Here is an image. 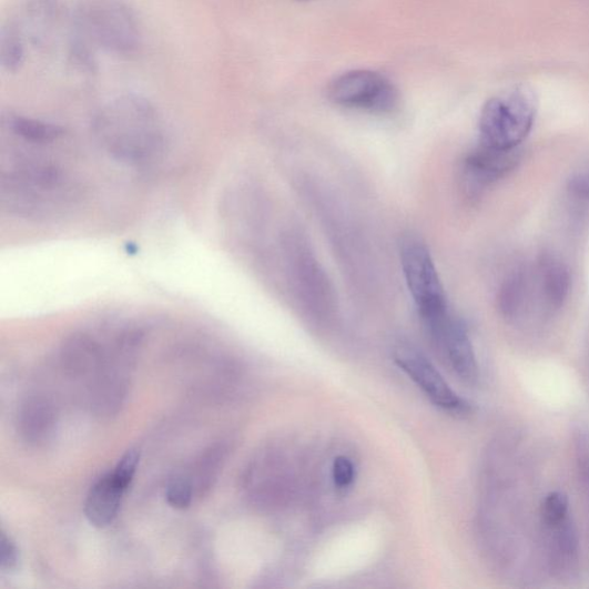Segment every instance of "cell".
Masks as SVG:
<instances>
[{
  "mask_svg": "<svg viewBox=\"0 0 589 589\" xmlns=\"http://www.w3.org/2000/svg\"><path fill=\"white\" fill-rule=\"evenodd\" d=\"M92 130L110 156L133 166L156 161L165 145L159 112L149 101L134 95L106 104L92 122Z\"/></svg>",
  "mask_w": 589,
  "mask_h": 589,
  "instance_id": "1",
  "label": "cell"
},
{
  "mask_svg": "<svg viewBox=\"0 0 589 589\" xmlns=\"http://www.w3.org/2000/svg\"><path fill=\"white\" fill-rule=\"evenodd\" d=\"M69 182L50 162L23 158L2 175V201L10 211L34 216L58 207L70 194Z\"/></svg>",
  "mask_w": 589,
  "mask_h": 589,
  "instance_id": "2",
  "label": "cell"
},
{
  "mask_svg": "<svg viewBox=\"0 0 589 589\" xmlns=\"http://www.w3.org/2000/svg\"><path fill=\"white\" fill-rule=\"evenodd\" d=\"M536 114L535 95L524 87L489 100L479 119V145L499 150L517 149L532 131Z\"/></svg>",
  "mask_w": 589,
  "mask_h": 589,
  "instance_id": "3",
  "label": "cell"
},
{
  "mask_svg": "<svg viewBox=\"0 0 589 589\" xmlns=\"http://www.w3.org/2000/svg\"><path fill=\"white\" fill-rule=\"evenodd\" d=\"M399 260L407 287L424 325L449 314L445 290L427 245L416 236L403 238Z\"/></svg>",
  "mask_w": 589,
  "mask_h": 589,
  "instance_id": "4",
  "label": "cell"
},
{
  "mask_svg": "<svg viewBox=\"0 0 589 589\" xmlns=\"http://www.w3.org/2000/svg\"><path fill=\"white\" fill-rule=\"evenodd\" d=\"M285 247L291 282L298 301L308 312L327 316L334 308V292L312 247L298 234L288 235Z\"/></svg>",
  "mask_w": 589,
  "mask_h": 589,
  "instance_id": "5",
  "label": "cell"
},
{
  "mask_svg": "<svg viewBox=\"0 0 589 589\" xmlns=\"http://www.w3.org/2000/svg\"><path fill=\"white\" fill-rule=\"evenodd\" d=\"M84 38L120 55H131L141 43L139 22L134 13L118 2L91 7L80 18Z\"/></svg>",
  "mask_w": 589,
  "mask_h": 589,
  "instance_id": "6",
  "label": "cell"
},
{
  "mask_svg": "<svg viewBox=\"0 0 589 589\" xmlns=\"http://www.w3.org/2000/svg\"><path fill=\"white\" fill-rule=\"evenodd\" d=\"M328 100L341 108L388 114L399 102L398 91L384 75L353 71L337 77L327 89Z\"/></svg>",
  "mask_w": 589,
  "mask_h": 589,
  "instance_id": "7",
  "label": "cell"
},
{
  "mask_svg": "<svg viewBox=\"0 0 589 589\" xmlns=\"http://www.w3.org/2000/svg\"><path fill=\"white\" fill-rule=\"evenodd\" d=\"M396 365L430 399L433 405L450 413H468L470 405L447 384L440 372L418 349L400 345L394 352Z\"/></svg>",
  "mask_w": 589,
  "mask_h": 589,
  "instance_id": "8",
  "label": "cell"
},
{
  "mask_svg": "<svg viewBox=\"0 0 589 589\" xmlns=\"http://www.w3.org/2000/svg\"><path fill=\"white\" fill-rule=\"evenodd\" d=\"M520 163V150H499L479 145L460 167L463 191L471 200L480 197L495 182L507 176Z\"/></svg>",
  "mask_w": 589,
  "mask_h": 589,
  "instance_id": "9",
  "label": "cell"
},
{
  "mask_svg": "<svg viewBox=\"0 0 589 589\" xmlns=\"http://www.w3.org/2000/svg\"><path fill=\"white\" fill-rule=\"evenodd\" d=\"M427 332L455 374L464 382L475 383L479 376V367L467 327L449 315L438 325L427 328Z\"/></svg>",
  "mask_w": 589,
  "mask_h": 589,
  "instance_id": "10",
  "label": "cell"
},
{
  "mask_svg": "<svg viewBox=\"0 0 589 589\" xmlns=\"http://www.w3.org/2000/svg\"><path fill=\"white\" fill-rule=\"evenodd\" d=\"M128 489L113 473L102 477L87 496L84 514L89 522L100 529L111 525L119 514Z\"/></svg>",
  "mask_w": 589,
  "mask_h": 589,
  "instance_id": "11",
  "label": "cell"
},
{
  "mask_svg": "<svg viewBox=\"0 0 589 589\" xmlns=\"http://www.w3.org/2000/svg\"><path fill=\"white\" fill-rule=\"evenodd\" d=\"M104 352L98 339L88 334H75L61 348V363L75 377L97 374L103 369Z\"/></svg>",
  "mask_w": 589,
  "mask_h": 589,
  "instance_id": "12",
  "label": "cell"
},
{
  "mask_svg": "<svg viewBox=\"0 0 589 589\" xmlns=\"http://www.w3.org/2000/svg\"><path fill=\"white\" fill-rule=\"evenodd\" d=\"M18 425L28 444L40 446L48 443L55 426V413L51 403L41 396L30 397L22 405Z\"/></svg>",
  "mask_w": 589,
  "mask_h": 589,
  "instance_id": "13",
  "label": "cell"
},
{
  "mask_svg": "<svg viewBox=\"0 0 589 589\" xmlns=\"http://www.w3.org/2000/svg\"><path fill=\"white\" fill-rule=\"evenodd\" d=\"M541 290L546 303L551 308H560L571 290L569 268L560 260L546 255L540 261Z\"/></svg>",
  "mask_w": 589,
  "mask_h": 589,
  "instance_id": "14",
  "label": "cell"
},
{
  "mask_svg": "<svg viewBox=\"0 0 589 589\" xmlns=\"http://www.w3.org/2000/svg\"><path fill=\"white\" fill-rule=\"evenodd\" d=\"M10 129L22 141L35 145L51 144L64 135V130L54 123L21 115L10 119Z\"/></svg>",
  "mask_w": 589,
  "mask_h": 589,
  "instance_id": "15",
  "label": "cell"
},
{
  "mask_svg": "<svg viewBox=\"0 0 589 589\" xmlns=\"http://www.w3.org/2000/svg\"><path fill=\"white\" fill-rule=\"evenodd\" d=\"M526 295V278L521 271L511 273L502 284L498 302L501 314L508 318H515L524 305Z\"/></svg>",
  "mask_w": 589,
  "mask_h": 589,
  "instance_id": "16",
  "label": "cell"
},
{
  "mask_svg": "<svg viewBox=\"0 0 589 589\" xmlns=\"http://www.w3.org/2000/svg\"><path fill=\"white\" fill-rule=\"evenodd\" d=\"M24 58L23 43L19 30L12 26L3 27L0 33V63L9 72H17Z\"/></svg>",
  "mask_w": 589,
  "mask_h": 589,
  "instance_id": "17",
  "label": "cell"
},
{
  "mask_svg": "<svg viewBox=\"0 0 589 589\" xmlns=\"http://www.w3.org/2000/svg\"><path fill=\"white\" fill-rule=\"evenodd\" d=\"M541 517L548 530L565 522L569 518L568 496L562 491L548 494L542 502Z\"/></svg>",
  "mask_w": 589,
  "mask_h": 589,
  "instance_id": "18",
  "label": "cell"
},
{
  "mask_svg": "<svg viewBox=\"0 0 589 589\" xmlns=\"http://www.w3.org/2000/svg\"><path fill=\"white\" fill-rule=\"evenodd\" d=\"M194 499L193 484L185 479H175L166 488L167 504L179 510L191 507Z\"/></svg>",
  "mask_w": 589,
  "mask_h": 589,
  "instance_id": "19",
  "label": "cell"
},
{
  "mask_svg": "<svg viewBox=\"0 0 589 589\" xmlns=\"http://www.w3.org/2000/svg\"><path fill=\"white\" fill-rule=\"evenodd\" d=\"M140 463V454L136 450H129L121 457L113 475L128 488L131 486Z\"/></svg>",
  "mask_w": 589,
  "mask_h": 589,
  "instance_id": "20",
  "label": "cell"
},
{
  "mask_svg": "<svg viewBox=\"0 0 589 589\" xmlns=\"http://www.w3.org/2000/svg\"><path fill=\"white\" fill-rule=\"evenodd\" d=\"M19 561L18 547L6 532H2V536H0V570L6 573L13 572L18 569Z\"/></svg>",
  "mask_w": 589,
  "mask_h": 589,
  "instance_id": "21",
  "label": "cell"
},
{
  "mask_svg": "<svg viewBox=\"0 0 589 589\" xmlns=\"http://www.w3.org/2000/svg\"><path fill=\"white\" fill-rule=\"evenodd\" d=\"M356 477L355 465L346 456H338L333 464V480L339 488L349 487Z\"/></svg>",
  "mask_w": 589,
  "mask_h": 589,
  "instance_id": "22",
  "label": "cell"
},
{
  "mask_svg": "<svg viewBox=\"0 0 589 589\" xmlns=\"http://www.w3.org/2000/svg\"><path fill=\"white\" fill-rule=\"evenodd\" d=\"M568 192L578 201L589 202V170L579 172L569 180Z\"/></svg>",
  "mask_w": 589,
  "mask_h": 589,
  "instance_id": "23",
  "label": "cell"
},
{
  "mask_svg": "<svg viewBox=\"0 0 589 589\" xmlns=\"http://www.w3.org/2000/svg\"><path fill=\"white\" fill-rule=\"evenodd\" d=\"M298 2H307V0H298Z\"/></svg>",
  "mask_w": 589,
  "mask_h": 589,
  "instance_id": "24",
  "label": "cell"
}]
</instances>
